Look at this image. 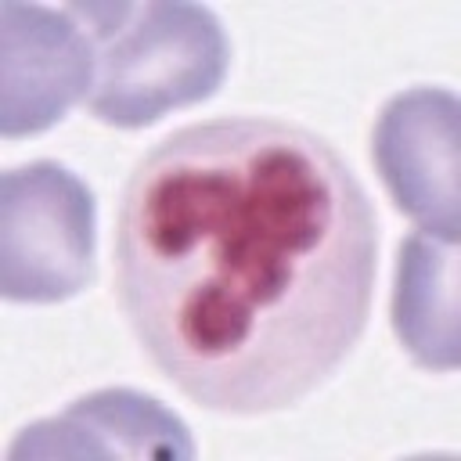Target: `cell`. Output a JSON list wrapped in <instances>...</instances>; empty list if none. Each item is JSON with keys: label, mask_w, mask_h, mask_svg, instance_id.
Masks as SVG:
<instances>
[{"label": "cell", "mask_w": 461, "mask_h": 461, "mask_svg": "<svg viewBox=\"0 0 461 461\" xmlns=\"http://www.w3.org/2000/svg\"><path fill=\"white\" fill-rule=\"evenodd\" d=\"M4 137L40 133L94 86V47L68 11L4 4Z\"/></svg>", "instance_id": "5b68a950"}, {"label": "cell", "mask_w": 461, "mask_h": 461, "mask_svg": "<svg viewBox=\"0 0 461 461\" xmlns=\"http://www.w3.org/2000/svg\"><path fill=\"white\" fill-rule=\"evenodd\" d=\"M104 436V454H191V439L180 418L158 407V400L130 393V389H104L94 396L76 400L65 414L22 429L11 454H90L94 439Z\"/></svg>", "instance_id": "52a82bcc"}, {"label": "cell", "mask_w": 461, "mask_h": 461, "mask_svg": "<svg viewBox=\"0 0 461 461\" xmlns=\"http://www.w3.org/2000/svg\"><path fill=\"white\" fill-rule=\"evenodd\" d=\"M457 119L461 104L447 86L396 94L375 126V166L400 212L418 230L457 241Z\"/></svg>", "instance_id": "277c9868"}, {"label": "cell", "mask_w": 461, "mask_h": 461, "mask_svg": "<svg viewBox=\"0 0 461 461\" xmlns=\"http://www.w3.org/2000/svg\"><path fill=\"white\" fill-rule=\"evenodd\" d=\"M94 194L61 162L36 158L0 180V292L61 303L94 281Z\"/></svg>", "instance_id": "3957f363"}, {"label": "cell", "mask_w": 461, "mask_h": 461, "mask_svg": "<svg viewBox=\"0 0 461 461\" xmlns=\"http://www.w3.org/2000/svg\"><path fill=\"white\" fill-rule=\"evenodd\" d=\"M65 11L94 47L86 108L108 126H151L173 108L212 97L227 76L230 47L209 7L115 0Z\"/></svg>", "instance_id": "7a4b0ae2"}, {"label": "cell", "mask_w": 461, "mask_h": 461, "mask_svg": "<svg viewBox=\"0 0 461 461\" xmlns=\"http://www.w3.org/2000/svg\"><path fill=\"white\" fill-rule=\"evenodd\" d=\"M393 328L414 364L429 371L457 367V241L429 230L403 238L393 281Z\"/></svg>", "instance_id": "8992f818"}, {"label": "cell", "mask_w": 461, "mask_h": 461, "mask_svg": "<svg viewBox=\"0 0 461 461\" xmlns=\"http://www.w3.org/2000/svg\"><path fill=\"white\" fill-rule=\"evenodd\" d=\"M375 267L364 184L292 119L187 122L122 184L119 306L148 360L216 414H274L317 393L367 328Z\"/></svg>", "instance_id": "6da1fadb"}]
</instances>
